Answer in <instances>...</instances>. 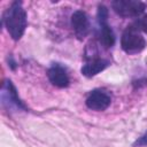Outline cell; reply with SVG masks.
I'll list each match as a JSON object with an SVG mask.
<instances>
[{"label":"cell","mask_w":147,"mask_h":147,"mask_svg":"<svg viewBox=\"0 0 147 147\" xmlns=\"http://www.w3.org/2000/svg\"><path fill=\"white\" fill-rule=\"evenodd\" d=\"M47 77L49 82L59 88H64L70 83L67 69L60 63H54L49 67V69L47 70Z\"/></svg>","instance_id":"ba28073f"},{"label":"cell","mask_w":147,"mask_h":147,"mask_svg":"<svg viewBox=\"0 0 147 147\" xmlns=\"http://www.w3.org/2000/svg\"><path fill=\"white\" fill-rule=\"evenodd\" d=\"M133 146L134 147H146L147 146V131L133 142Z\"/></svg>","instance_id":"8fae6325"},{"label":"cell","mask_w":147,"mask_h":147,"mask_svg":"<svg viewBox=\"0 0 147 147\" xmlns=\"http://www.w3.org/2000/svg\"><path fill=\"white\" fill-rule=\"evenodd\" d=\"M87 108L94 111H102L106 110L111 103V96L108 92L101 88H95L91 91L85 100Z\"/></svg>","instance_id":"8992f818"},{"label":"cell","mask_w":147,"mask_h":147,"mask_svg":"<svg viewBox=\"0 0 147 147\" xmlns=\"http://www.w3.org/2000/svg\"><path fill=\"white\" fill-rule=\"evenodd\" d=\"M71 28L74 30L75 36L83 40L90 32V21L85 11L76 10L71 15Z\"/></svg>","instance_id":"52a82bcc"},{"label":"cell","mask_w":147,"mask_h":147,"mask_svg":"<svg viewBox=\"0 0 147 147\" xmlns=\"http://www.w3.org/2000/svg\"><path fill=\"white\" fill-rule=\"evenodd\" d=\"M121 46L125 53L137 54L145 48L146 40L140 33V31L133 24H131L124 30L121 37Z\"/></svg>","instance_id":"7a4b0ae2"},{"label":"cell","mask_w":147,"mask_h":147,"mask_svg":"<svg viewBox=\"0 0 147 147\" xmlns=\"http://www.w3.org/2000/svg\"><path fill=\"white\" fill-rule=\"evenodd\" d=\"M2 23L14 40H20L28 25L26 11L21 1H14L3 13Z\"/></svg>","instance_id":"6da1fadb"},{"label":"cell","mask_w":147,"mask_h":147,"mask_svg":"<svg viewBox=\"0 0 147 147\" xmlns=\"http://www.w3.org/2000/svg\"><path fill=\"white\" fill-rule=\"evenodd\" d=\"M133 25H134L140 32L147 33V16H144V17H141V18H138V20L133 23Z\"/></svg>","instance_id":"30bf717a"},{"label":"cell","mask_w":147,"mask_h":147,"mask_svg":"<svg viewBox=\"0 0 147 147\" xmlns=\"http://www.w3.org/2000/svg\"><path fill=\"white\" fill-rule=\"evenodd\" d=\"M1 105L8 111H26V106L20 99L11 80L6 79L1 87Z\"/></svg>","instance_id":"3957f363"},{"label":"cell","mask_w":147,"mask_h":147,"mask_svg":"<svg viewBox=\"0 0 147 147\" xmlns=\"http://www.w3.org/2000/svg\"><path fill=\"white\" fill-rule=\"evenodd\" d=\"M98 22H99V30H98L99 42L105 48L113 47L115 44V34L108 24V10L103 5H100L98 8Z\"/></svg>","instance_id":"277c9868"},{"label":"cell","mask_w":147,"mask_h":147,"mask_svg":"<svg viewBox=\"0 0 147 147\" xmlns=\"http://www.w3.org/2000/svg\"><path fill=\"white\" fill-rule=\"evenodd\" d=\"M111 8L121 17L131 18L140 16L145 11L146 5L139 0H115L111 2Z\"/></svg>","instance_id":"5b68a950"},{"label":"cell","mask_w":147,"mask_h":147,"mask_svg":"<svg viewBox=\"0 0 147 147\" xmlns=\"http://www.w3.org/2000/svg\"><path fill=\"white\" fill-rule=\"evenodd\" d=\"M109 65V61L101 57H90L88 61L82 67L80 71L85 77H93L103 71Z\"/></svg>","instance_id":"9c48e42d"}]
</instances>
